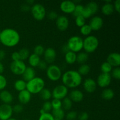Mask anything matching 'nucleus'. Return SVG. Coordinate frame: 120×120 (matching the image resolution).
<instances>
[{"label": "nucleus", "mask_w": 120, "mask_h": 120, "mask_svg": "<svg viewBox=\"0 0 120 120\" xmlns=\"http://www.w3.org/2000/svg\"><path fill=\"white\" fill-rule=\"evenodd\" d=\"M20 38L18 32L12 28H5L0 32V42L5 46H15L19 42Z\"/></svg>", "instance_id": "f257e3e1"}, {"label": "nucleus", "mask_w": 120, "mask_h": 120, "mask_svg": "<svg viewBox=\"0 0 120 120\" xmlns=\"http://www.w3.org/2000/svg\"><path fill=\"white\" fill-rule=\"evenodd\" d=\"M61 79L63 85L70 89L77 87L82 83V76L76 70L66 71L62 74Z\"/></svg>", "instance_id": "f03ea898"}, {"label": "nucleus", "mask_w": 120, "mask_h": 120, "mask_svg": "<svg viewBox=\"0 0 120 120\" xmlns=\"http://www.w3.org/2000/svg\"><path fill=\"white\" fill-rule=\"evenodd\" d=\"M45 82L44 80L39 77H35L31 80L26 82V89L31 94H39L45 88Z\"/></svg>", "instance_id": "7ed1b4c3"}, {"label": "nucleus", "mask_w": 120, "mask_h": 120, "mask_svg": "<svg viewBox=\"0 0 120 120\" xmlns=\"http://www.w3.org/2000/svg\"><path fill=\"white\" fill-rule=\"evenodd\" d=\"M99 41L98 38L94 35H89L83 39V48L87 53L94 52L98 48Z\"/></svg>", "instance_id": "20e7f679"}, {"label": "nucleus", "mask_w": 120, "mask_h": 120, "mask_svg": "<svg viewBox=\"0 0 120 120\" xmlns=\"http://www.w3.org/2000/svg\"><path fill=\"white\" fill-rule=\"evenodd\" d=\"M66 44L70 51L76 53L83 49V39L80 36H73L68 39Z\"/></svg>", "instance_id": "39448f33"}, {"label": "nucleus", "mask_w": 120, "mask_h": 120, "mask_svg": "<svg viewBox=\"0 0 120 120\" xmlns=\"http://www.w3.org/2000/svg\"><path fill=\"white\" fill-rule=\"evenodd\" d=\"M46 71L48 78L52 82H57L62 77V70L56 64H50L48 67Z\"/></svg>", "instance_id": "423d86ee"}, {"label": "nucleus", "mask_w": 120, "mask_h": 120, "mask_svg": "<svg viewBox=\"0 0 120 120\" xmlns=\"http://www.w3.org/2000/svg\"><path fill=\"white\" fill-rule=\"evenodd\" d=\"M32 16L36 21H42L46 15L45 8L41 4H35L30 8Z\"/></svg>", "instance_id": "0eeeda50"}, {"label": "nucleus", "mask_w": 120, "mask_h": 120, "mask_svg": "<svg viewBox=\"0 0 120 120\" xmlns=\"http://www.w3.org/2000/svg\"><path fill=\"white\" fill-rule=\"evenodd\" d=\"M68 94V88L63 84H59L53 89L52 91V97L55 99L62 100L67 97Z\"/></svg>", "instance_id": "6e6552de"}, {"label": "nucleus", "mask_w": 120, "mask_h": 120, "mask_svg": "<svg viewBox=\"0 0 120 120\" xmlns=\"http://www.w3.org/2000/svg\"><path fill=\"white\" fill-rule=\"evenodd\" d=\"M26 68V65L23 61H12L10 64V70L15 75H22Z\"/></svg>", "instance_id": "1a4fd4ad"}, {"label": "nucleus", "mask_w": 120, "mask_h": 120, "mask_svg": "<svg viewBox=\"0 0 120 120\" xmlns=\"http://www.w3.org/2000/svg\"><path fill=\"white\" fill-rule=\"evenodd\" d=\"M12 107L10 104H2L0 105V120H8L13 114Z\"/></svg>", "instance_id": "9d476101"}, {"label": "nucleus", "mask_w": 120, "mask_h": 120, "mask_svg": "<svg viewBox=\"0 0 120 120\" xmlns=\"http://www.w3.org/2000/svg\"><path fill=\"white\" fill-rule=\"evenodd\" d=\"M111 76L110 73H101L98 75L97 79V85L101 88H106L111 82Z\"/></svg>", "instance_id": "9b49d317"}, {"label": "nucleus", "mask_w": 120, "mask_h": 120, "mask_svg": "<svg viewBox=\"0 0 120 120\" xmlns=\"http://www.w3.org/2000/svg\"><path fill=\"white\" fill-rule=\"evenodd\" d=\"M56 25L59 30L60 31H64L69 28V19L64 15L59 16L56 20Z\"/></svg>", "instance_id": "f8f14e48"}, {"label": "nucleus", "mask_w": 120, "mask_h": 120, "mask_svg": "<svg viewBox=\"0 0 120 120\" xmlns=\"http://www.w3.org/2000/svg\"><path fill=\"white\" fill-rule=\"evenodd\" d=\"M76 4L72 1H64L61 2L60 8L65 14H72L75 9Z\"/></svg>", "instance_id": "ddd939ff"}, {"label": "nucleus", "mask_w": 120, "mask_h": 120, "mask_svg": "<svg viewBox=\"0 0 120 120\" xmlns=\"http://www.w3.org/2000/svg\"><path fill=\"white\" fill-rule=\"evenodd\" d=\"M56 52L55 50V49L52 48H46L45 49L44 53H43V56H44V60L47 63H53L55 60H56Z\"/></svg>", "instance_id": "4468645a"}, {"label": "nucleus", "mask_w": 120, "mask_h": 120, "mask_svg": "<svg viewBox=\"0 0 120 120\" xmlns=\"http://www.w3.org/2000/svg\"><path fill=\"white\" fill-rule=\"evenodd\" d=\"M83 85L84 90L89 93L94 92L97 88L96 82L91 78H87L84 80Z\"/></svg>", "instance_id": "2eb2a0df"}, {"label": "nucleus", "mask_w": 120, "mask_h": 120, "mask_svg": "<svg viewBox=\"0 0 120 120\" xmlns=\"http://www.w3.org/2000/svg\"><path fill=\"white\" fill-rule=\"evenodd\" d=\"M104 21L103 18L99 16H95L91 19L89 25L91 27L92 30H98L103 27Z\"/></svg>", "instance_id": "dca6fc26"}, {"label": "nucleus", "mask_w": 120, "mask_h": 120, "mask_svg": "<svg viewBox=\"0 0 120 120\" xmlns=\"http://www.w3.org/2000/svg\"><path fill=\"white\" fill-rule=\"evenodd\" d=\"M112 67H119L120 65V55L118 53H111L107 58V61Z\"/></svg>", "instance_id": "f3484780"}, {"label": "nucleus", "mask_w": 120, "mask_h": 120, "mask_svg": "<svg viewBox=\"0 0 120 120\" xmlns=\"http://www.w3.org/2000/svg\"><path fill=\"white\" fill-rule=\"evenodd\" d=\"M32 94L27 90H23L19 92L18 98L21 104H26L31 100Z\"/></svg>", "instance_id": "a211bd4d"}, {"label": "nucleus", "mask_w": 120, "mask_h": 120, "mask_svg": "<svg viewBox=\"0 0 120 120\" xmlns=\"http://www.w3.org/2000/svg\"><path fill=\"white\" fill-rule=\"evenodd\" d=\"M0 100L4 104H10L13 101V96L11 93L7 90H2L0 93Z\"/></svg>", "instance_id": "6ab92c4d"}, {"label": "nucleus", "mask_w": 120, "mask_h": 120, "mask_svg": "<svg viewBox=\"0 0 120 120\" xmlns=\"http://www.w3.org/2000/svg\"><path fill=\"white\" fill-rule=\"evenodd\" d=\"M84 94L79 90H73L69 94V98L73 102L79 103L83 100Z\"/></svg>", "instance_id": "aec40b11"}, {"label": "nucleus", "mask_w": 120, "mask_h": 120, "mask_svg": "<svg viewBox=\"0 0 120 120\" xmlns=\"http://www.w3.org/2000/svg\"><path fill=\"white\" fill-rule=\"evenodd\" d=\"M35 75H36V72L34 68L29 66L26 67L22 76L23 80L25 81L26 82H28L35 77Z\"/></svg>", "instance_id": "412c9836"}, {"label": "nucleus", "mask_w": 120, "mask_h": 120, "mask_svg": "<svg viewBox=\"0 0 120 120\" xmlns=\"http://www.w3.org/2000/svg\"><path fill=\"white\" fill-rule=\"evenodd\" d=\"M114 11L113 4H111V1H107L101 8V12L104 15L109 16L111 15Z\"/></svg>", "instance_id": "4be33fe9"}, {"label": "nucleus", "mask_w": 120, "mask_h": 120, "mask_svg": "<svg viewBox=\"0 0 120 120\" xmlns=\"http://www.w3.org/2000/svg\"><path fill=\"white\" fill-rule=\"evenodd\" d=\"M28 63H29L30 67L34 68L38 67V65L39 63L41 60V57L35 54L32 53L29 55L28 57Z\"/></svg>", "instance_id": "5701e85b"}, {"label": "nucleus", "mask_w": 120, "mask_h": 120, "mask_svg": "<svg viewBox=\"0 0 120 120\" xmlns=\"http://www.w3.org/2000/svg\"><path fill=\"white\" fill-rule=\"evenodd\" d=\"M76 57H77V54L76 53H74L71 51H69L65 54L64 59L68 64H72L76 62Z\"/></svg>", "instance_id": "b1692460"}, {"label": "nucleus", "mask_w": 120, "mask_h": 120, "mask_svg": "<svg viewBox=\"0 0 120 120\" xmlns=\"http://www.w3.org/2000/svg\"><path fill=\"white\" fill-rule=\"evenodd\" d=\"M14 86L16 91L20 92V91L26 90V82L23 80V79L17 80L14 83Z\"/></svg>", "instance_id": "393cba45"}, {"label": "nucleus", "mask_w": 120, "mask_h": 120, "mask_svg": "<svg viewBox=\"0 0 120 120\" xmlns=\"http://www.w3.org/2000/svg\"><path fill=\"white\" fill-rule=\"evenodd\" d=\"M114 97V92L111 89H105L102 91L101 97L105 100H111Z\"/></svg>", "instance_id": "a878e982"}, {"label": "nucleus", "mask_w": 120, "mask_h": 120, "mask_svg": "<svg viewBox=\"0 0 120 120\" xmlns=\"http://www.w3.org/2000/svg\"><path fill=\"white\" fill-rule=\"evenodd\" d=\"M39 94L41 99L44 100L45 101H49L52 97V92L50 90L45 87L42 89Z\"/></svg>", "instance_id": "bb28decb"}, {"label": "nucleus", "mask_w": 120, "mask_h": 120, "mask_svg": "<svg viewBox=\"0 0 120 120\" xmlns=\"http://www.w3.org/2000/svg\"><path fill=\"white\" fill-rule=\"evenodd\" d=\"M89 59V54L85 52H80L78 53L76 57V62L81 64H85Z\"/></svg>", "instance_id": "cd10ccee"}, {"label": "nucleus", "mask_w": 120, "mask_h": 120, "mask_svg": "<svg viewBox=\"0 0 120 120\" xmlns=\"http://www.w3.org/2000/svg\"><path fill=\"white\" fill-rule=\"evenodd\" d=\"M52 115L53 117L55 120H63L65 113L64 110L62 109H56V110H52Z\"/></svg>", "instance_id": "c85d7f7f"}, {"label": "nucleus", "mask_w": 120, "mask_h": 120, "mask_svg": "<svg viewBox=\"0 0 120 120\" xmlns=\"http://www.w3.org/2000/svg\"><path fill=\"white\" fill-rule=\"evenodd\" d=\"M73 105V101L69 97H65L62 101V109L63 110H70Z\"/></svg>", "instance_id": "c756f323"}, {"label": "nucleus", "mask_w": 120, "mask_h": 120, "mask_svg": "<svg viewBox=\"0 0 120 120\" xmlns=\"http://www.w3.org/2000/svg\"><path fill=\"white\" fill-rule=\"evenodd\" d=\"M85 7L90 11V12L93 15H94L96 13H97V12L98 10V4L96 2H94V1L89 2V3L87 4V5Z\"/></svg>", "instance_id": "7c9ffc66"}, {"label": "nucleus", "mask_w": 120, "mask_h": 120, "mask_svg": "<svg viewBox=\"0 0 120 120\" xmlns=\"http://www.w3.org/2000/svg\"><path fill=\"white\" fill-rule=\"evenodd\" d=\"M77 71H78L79 73L82 76H86V75H88L89 73V72L90 71V66L87 64H81V66L79 67Z\"/></svg>", "instance_id": "2f4dec72"}, {"label": "nucleus", "mask_w": 120, "mask_h": 120, "mask_svg": "<svg viewBox=\"0 0 120 120\" xmlns=\"http://www.w3.org/2000/svg\"><path fill=\"white\" fill-rule=\"evenodd\" d=\"M18 53L19 55L20 60L22 61L28 59L29 55H30L29 50L28 49H26V48H22V49H21L18 51Z\"/></svg>", "instance_id": "473e14b6"}, {"label": "nucleus", "mask_w": 120, "mask_h": 120, "mask_svg": "<svg viewBox=\"0 0 120 120\" xmlns=\"http://www.w3.org/2000/svg\"><path fill=\"white\" fill-rule=\"evenodd\" d=\"M100 69L103 73H110L112 70V67L107 62H105L101 64Z\"/></svg>", "instance_id": "72a5a7b5"}, {"label": "nucleus", "mask_w": 120, "mask_h": 120, "mask_svg": "<svg viewBox=\"0 0 120 120\" xmlns=\"http://www.w3.org/2000/svg\"><path fill=\"white\" fill-rule=\"evenodd\" d=\"M80 33L83 35L88 36L91 34V32L93 30L89 24H85L83 26L81 27L80 29Z\"/></svg>", "instance_id": "f704fd0d"}, {"label": "nucleus", "mask_w": 120, "mask_h": 120, "mask_svg": "<svg viewBox=\"0 0 120 120\" xmlns=\"http://www.w3.org/2000/svg\"><path fill=\"white\" fill-rule=\"evenodd\" d=\"M83 9H84V6L80 4H76L75 10H74L73 12L72 13L73 15L75 18L78 16H80L82 15Z\"/></svg>", "instance_id": "c9c22d12"}, {"label": "nucleus", "mask_w": 120, "mask_h": 120, "mask_svg": "<svg viewBox=\"0 0 120 120\" xmlns=\"http://www.w3.org/2000/svg\"><path fill=\"white\" fill-rule=\"evenodd\" d=\"M45 52V48L41 45H36V46L34 48V53L35 55H38L40 57L41 56L43 55Z\"/></svg>", "instance_id": "e433bc0d"}, {"label": "nucleus", "mask_w": 120, "mask_h": 120, "mask_svg": "<svg viewBox=\"0 0 120 120\" xmlns=\"http://www.w3.org/2000/svg\"><path fill=\"white\" fill-rule=\"evenodd\" d=\"M75 23H76V25L77 26L81 28L84 25L86 24V19L83 16H82V15L78 16L77 17H76V19H75Z\"/></svg>", "instance_id": "4c0bfd02"}, {"label": "nucleus", "mask_w": 120, "mask_h": 120, "mask_svg": "<svg viewBox=\"0 0 120 120\" xmlns=\"http://www.w3.org/2000/svg\"><path fill=\"white\" fill-rule=\"evenodd\" d=\"M51 104L52 107V110L62 109V101L60 100L53 98V100L51 101Z\"/></svg>", "instance_id": "58836bf2"}, {"label": "nucleus", "mask_w": 120, "mask_h": 120, "mask_svg": "<svg viewBox=\"0 0 120 120\" xmlns=\"http://www.w3.org/2000/svg\"><path fill=\"white\" fill-rule=\"evenodd\" d=\"M111 77H113L114 79H116V80H120V68L119 67L114 68L112 70L111 72Z\"/></svg>", "instance_id": "ea45409f"}, {"label": "nucleus", "mask_w": 120, "mask_h": 120, "mask_svg": "<svg viewBox=\"0 0 120 120\" xmlns=\"http://www.w3.org/2000/svg\"><path fill=\"white\" fill-rule=\"evenodd\" d=\"M42 109H43V111L45 112H50L51 110H52V107L51 102L49 101H45L42 105Z\"/></svg>", "instance_id": "a19ab883"}, {"label": "nucleus", "mask_w": 120, "mask_h": 120, "mask_svg": "<svg viewBox=\"0 0 120 120\" xmlns=\"http://www.w3.org/2000/svg\"><path fill=\"white\" fill-rule=\"evenodd\" d=\"M7 85V80L5 76L0 75V91L4 90Z\"/></svg>", "instance_id": "79ce46f5"}, {"label": "nucleus", "mask_w": 120, "mask_h": 120, "mask_svg": "<svg viewBox=\"0 0 120 120\" xmlns=\"http://www.w3.org/2000/svg\"><path fill=\"white\" fill-rule=\"evenodd\" d=\"M38 120H55L53 117L50 112H45V114L40 115Z\"/></svg>", "instance_id": "37998d69"}, {"label": "nucleus", "mask_w": 120, "mask_h": 120, "mask_svg": "<svg viewBox=\"0 0 120 120\" xmlns=\"http://www.w3.org/2000/svg\"><path fill=\"white\" fill-rule=\"evenodd\" d=\"M77 117V113L75 111H69L66 115V118L68 120H75Z\"/></svg>", "instance_id": "c03bdc74"}, {"label": "nucleus", "mask_w": 120, "mask_h": 120, "mask_svg": "<svg viewBox=\"0 0 120 120\" xmlns=\"http://www.w3.org/2000/svg\"><path fill=\"white\" fill-rule=\"evenodd\" d=\"M12 110L13 112L16 113H21L23 111V108L22 104H16L12 107Z\"/></svg>", "instance_id": "a18cd8bd"}, {"label": "nucleus", "mask_w": 120, "mask_h": 120, "mask_svg": "<svg viewBox=\"0 0 120 120\" xmlns=\"http://www.w3.org/2000/svg\"><path fill=\"white\" fill-rule=\"evenodd\" d=\"M48 63L45 60H41L38 65V68L41 70H45L48 68Z\"/></svg>", "instance_id": "49530a36"}, {"label": "nucleus", "mask_w": 120, "mask_h": 120, "mask_svg": "<svg viewBox=\"0 0 120 120\" xmlns=\"http://www.w3.org/2000/svg\"><path fill=\"white\" fill-rule=\"evenodd\" d=\"M58 16L57 13L55 11H50L48 14V18L50 20H56Z\"/></svg>", "instance_id": "de8ad7c7"}, {"label": "nucleus", "mask_w": 120, "mask_h": 120, "mask_svg": "<svg viewBox=\"0 0 120 120\" xmlns=\"http://www.w3.org/2000/svg\"><path fill=\"white\" fill-rule=\"evenodd\" d=\"M78 120H88L89 118V114L86 112H82L79 115Z\"/></svg>", "instance_id": "09e8293b"}, {"label": "nucleus", "mask_w": 120, "mask_h": 120, "mask_svg": "<svg viewBox=\"0 0 120 120\" xmlns=\"http://www.w3.org/2000/svg\"><path fill=\"white\" fill-rule=\"evenodd\" d=\"M11 59L12 60V61L21 60H20V57L18 52L16 51L13 52L11 55Z\"/></svg>", "instance_id": "8fccbe9b"}, {"label": "nucleus", "mask_w": 120, "mask_h": 120, "mask_svg": "<svg viewBox=\"0 0 120 120\" xmlns=\"http://www.w3.org/2000/svg\"><path fill=\"white\" fill-rule=\"evenodd\" d=\"M114 8V10H116V11L118 13L120 12V0H116V1H114L113 4Z\"/></svg>", "instance_id": "3c124183"}, {"label": "nucleus", "mask_w": 120, "mask_h": 120, "mask_svg": "<svg viewBox=\"0 0 120 120\" xmlns=\"http://www.w3.org/2000/svg\"><path fill=\"white\" fill-rule=\"evenodd\" d=\"M21 10H22V11L28 12L30 10L31 7H30V6L29 5L27 4L26 3V4H22V5H21Z\"/></svg>", "instance_id": "603ef678"}, {"label": "nucleus", "mask_w": 120, "mask_h": 120, "mask_svg": "<svg viewBox=\"0 0 120 120\" xmlns=\"http://www.w3.org/2000/svg\"><path fill=\"white\" fill-rule=\"evenodd\" d=\"M6 56V53L4 50L0 49V62L4 60Z\"/></svg>", "instance_id": "864d4df0"}, {"label": "nucleus", "mask_w": 120, "mask_h": 120, "mask_svg": "<svg viewBox=\"0 0 120 120\" xmlns=\"http://www.w3.org/2000/svg\"><path fill=\"white\" fill-rule=\"evenodd\" d=\"M62 52L64 53L65 54L66 53H68L69 51H70V50H69V48H68V45H67V44L64 45L62 47Z\"/></svg>", "instance_id": "5fc2aeb1"}, {"label": "nucleus", "mask_w": 120, "mask_h": 120, "mask_svg": "<svg viewBox=\"0 0 120 120\" xmlns=\"http://www.w3.org/2000/svg\"><path fill=\"white\" fill-rule=\"evenodd\" d=\"M4 71V66L2 62H0V75H2Z\"/></svg>", "instance_id": "6e6d98bb"}, {"label": "nucleus", "mask_w": 120, "mask_h": 120, "mask_svg": "<svg viewBox=\"0 0 120 120\" xmlns=\"http://www.w3.org/2000/svg\"><path fill=\"white\" fill-rule=\"evenodd\" d=\"M34 2L35 1H34V0H28V1H26V3L27 4L29 5H34Z\"/></svg>", "instance_id": "4d7b16f0"}, {"label": "nucleus", "mask_w": 120, "mask_h": 120, "mask_svg": "<svg viewBox=\"0 0 120 120\" xmlns=\"http://www.w3.org/2000/svg\"><path fill=\"white\" fill-rule=\"evenodd\" d=\"M45 111H43V109H41V110H40V114L42 115V114H45Z\"/></svg>", "instance_id": "13d9d810"}, {"label": "nucleus", "mask_w": 120, "mask_h": 120, "mask_svg": "<svg viewBox=\"0 0 120 120\" xmlns=\"http://www.w3.org/2000/svg\"><path fill=\"white\" fill-rule=\"evenodd\" d=\"M8 120H17L16 119H15V118H9V119H8Z\"/></svg>", "instance_id": "bf43d9fd"}, {"label": "nucleus", "mask_w": 120, "mask_h": 120, "mask_svg": "<svg viewBox=\"0 0 120 120\" xmlns=\"http://www.w3.org/2000/svg\"></svg>", "instance_id": "052dcab7"}, {"label": "nucleus", "mask_w": 120, "mask_h": 120, "mask_svg": "<svg viewBox=\"0 0 120 120\" xmlns=\"http://www.w3.org/2000/svg\"><path fill=\"white\" fill-rule=\"evenodd\" d=\"M0 32H1V30H0Z\"/></svg>", "instance_id": "680f3d73"}, {"label": "nucleus", "mask_w": 120, "mask_h": 120, "mask_svg": "<svg viewBox=\"0 0 120 120\" xmlns=\"http://www.w3.org/2000/svg\"></svg>", "instance_id": "e2e57ef3"}]
</instances>
